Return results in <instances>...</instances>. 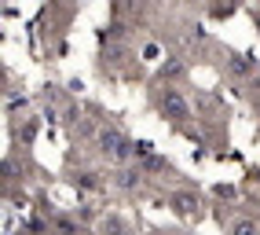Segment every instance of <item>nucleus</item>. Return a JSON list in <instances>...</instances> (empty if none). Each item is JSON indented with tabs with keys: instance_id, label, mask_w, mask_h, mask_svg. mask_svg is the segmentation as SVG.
Segmentation results:
<instances>
[{
	"instance_id": "f257e3e1",
	"label": "nucleus",
	"mask_w": 260,
	"mask_h": 235,
	"mask_svg": "<svg viewBox=\"0 0 260 235\" xmlns=\"http://www.w3.org/2000/svg\"><path fill=\"white\" fill-rule=\"evenodd\" d=\"M99 151H103L110 162H128V155H132L128 140L121 136L117 129H103V132H99Z\"/></svg>"
},
{
	"instance_id": "7ed1b4c3",
	"label": "nucleus",
	"mask_w": 260,
	"mask_h": 235,
	"mask_svg": "<svg viewBox=\"0 0 260 235\" xmlns=\"http://www.w3.org/2000/svg\"><path fill=\"white\" fill-rule=\"evenodd\" d=\"M172 210H176L180 217H190V213L198 210V202H194L190 195H176V198H172Z\"/></svg>"
},
{
	"instance_id": "20e7f679",
	"label": "nucleus",
	"mask_w": 260,
	"mask_h": 235,
	"mask_svg": "<svg viewBox=\"0 0 260 235\" xmlns=\"http://www.w3.org/2000/svg\"><path fill=\"white\" fill-rule=\"evenodd\" d=\"M235 235H260V228L249 224V221H238V224H235Z\"/></svg>"
},
{
	"instance_id": "f03ea898",
	"label": "nucleus",
	"mask_w": 260,
	"mask_h": 235,
	"mask_svg": "<svg viewBox=\"0 0 260 235\" xmlns=\"http://www.w3.org/2000/svg\"><path fill=\"white\" fill-rule=\"evenodd\" d=\"M161 110L169 114V118H176V122H183V118H190V110H187V99L176 92V89H169L165 96H161Z\"/></svg>"
}]
</instances>
